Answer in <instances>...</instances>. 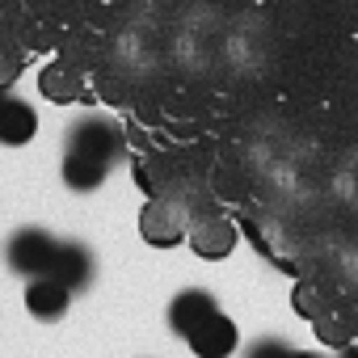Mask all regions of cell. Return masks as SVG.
Masks as SVG:
<instances>
[{"label": "cell", "instance_id": "10", "mask_svg": "<svg viewBox=\"0 0 358 358\" xmlns=\"http://www.w3.org/2000/svg\"><path fill=\"white\" fill-rule=\"evenodd\" d=\"M38 135V110L22 97H5L0 101V143L5 148H22Z\"/></svg>", "mask_w": 358, "mask_h": 358}, {"label": "cell", "instance_id": "17", "mask_svg": "<svg viewBox=\"0 0 358 358\" xmlns=\"http://www.w3.org/2000/svg\"><path fill=\"white\" fill-rule=\"evenodd\" d=\"M5 97H9V89H0V101H5Z\"/></svg>", "mask_w": 358, "mask_h": 358}, {"label": "cell", "instance_id": "9", "mask_svg": "<svg viewBox=\"0 0 358 358\" xmlns=\"http://www.w3.org/2000/svg\"><path fill=\"white\" fill-rule=\"evenodd\" d=\"M68 303H72V291H68L64 282H55L51 274L26 282V312H30L34 320H59V316L68 312Z\"/></svg>", "mask_w": 358, "mask_h": 358}, {"label": "cell", "instance_id": "4", "mask_svg": "<svg viewBox=\"0 0 358 358\" xmlns=\"http://www.w3.org/2000/svg\"><path fill=\"white\" fill-rule=\"evenodd\" d=\"M190 249L203 257V262H224L236 245H241V232H236V224L232 220H224V215H199L194 224H190Z\"/></svg>", "mask_w": 358, "mask_h": 358}, {"label": "cell", "instance_id": "15", "mask_svg": "<svg viewBox=\"0 0 358 358\" xmlns=\"http://www.w3.org/2000/svg\"><path fill=\"white\" fill-rule=\"evenodd\" d=\"M295 345L287 337H257L253 345H245V358H291Z\"/></svg>", "mask_w": 358, "mask_h": 358}, {"label": "cell", "instance_id": "1", "mask_svg": "<svg viewBox=\"0 0 358 358\" xmlns=\"http://www.w3.org/2000/svg\"><path fill=\"white\" fill-rule=\"evenodd\" d=\"M122 148H127V139H122V127H118L114 118L85 114V118H76V122H72V131H68V148H64V152H72V156H85V160H97V164L114 169V164L122 160Z\"/></svg>", "mask_w": 358, "mask_h": 358}, {"label": "cell", "instance_id": "3", "mask_svg": "<svg viewBox=\"0 0 358 358\" xmlns=\"http://www.w3.org/2000/svg\"><path fill=\"white\" fill-rule=\"evenodd\" d=\"M190 211L182 203H173V199H152L143 211H139V236L156 249H173V245H182L190 236Z\"/></svg>", "mask_w": 358, "mask_h": 358}, {"label": "cell", "instance_id": "6", "mask_svg": "<svg viewBox=\"0 0 358 358\" xmlns=\"http://www.w3.org/2000/svg\"><path fill=\"white\" fill-rule=\"evenodd\" d=\"M324 199L345 211H358V148H341L324 164Z\"/></svg>", "mask_w": 358, "mask_h": 358}, {"label": "cell", "instance_id": "13", "mask_svg": "<svg viewBox=\"0 0 358 358\" xmlns=\"http://www.w3.org/2000/svg\"><path fill=\"white\" fill-rule=\"evenodd\" d=\"M324 262L350 291H358V236H333L324 245Z\"/></svg>", "mask_w": 358, "mask_h": 358}, {"label": "cell", "instance_id": "8", "mask_svg": "<svg viewBox=\"0 0 358 358\" xmlns=\"http://www.w3.org/2000/svg\"><path fill=\"white\" fill-rule=\"evenodd\" d=\"M93 253L80 245V241H59V249H55V262H51V278L55 282H64L72 295L76 291H89V282H93Z\"/></svg>", "mask_w": 358, "mask_h": 358}, {"label": "cell", "instance_id": "14", "mask_svg": "<svg viewBox=\"0 0 358 358\" xmlns=\"http://www.w3.org/2000/svg\"><path fill=\"white\" fill-rule=\"evenodd\" d=\"M22 68H26V55L13 43H0V89H13L17 76H22Z\"/></svg>", "mask_w": 358, "mask_h": 358}, {"label": "cell", "instance_id": "7", "mask_svg": "<svg viewBox=\"0 0 358 358\" xmlns=\"http://www.w3.org/2000/svg\"><path fill=\"white\" fill-rule=\"evenodd\" d=\"M186 341H190L194 358H232V354H236V345H241V333H236L232 316L215 312V316H207V320L186 337Z\"/></svg>", "mask_w": 358, "mask_h": 358}, {"label": "cell", "instance_id": "12", "mask_svg": "<svg viewBox=\"0 0 358 358\" xmlns=\"http://www.w3.org/2000/svg\"><path fill=\"white\" fill-rule=\"evenodd\" d=\"M59 177H64V186H68V190H76V194H93V190H101V182L110 177V169L97 164V160H85V156L64 152V169H59Z\"/></svg>", "mask_w": 358, "mask_h": 358}, {"label": "cell", "instance_id": "11", "mask_svg": "<svg viewBox=\"0 0 358 358\" xmlns=\"http://www.w3.org/2000/svg\"><path fill=\"white\" fill-rule=\"evenodd\" d=\"M38 93L55 106H72V101L85 97V76L72 64H47L43 76H38Z\"/></svg>", "mask_w": 358, "mask_h": 358}, {"label": "cell", "instance_id": "2", "mask_svg": "<svg viewBox=\"0 0 358 358\" xmlns=\"http://www.w3.org/2000/svg\"><path fill=\"white\" fill-rule=\"evenodd\" d=\"M55 249H59V241L51 232H43V228H17L9 236V245H5V262H9V270L17 278H43L51 270V262H55Z\"/></svg>", "mask_w": 358, "mask_h": 358}, {"label": "cell", "instance_id": "16", "mask_svg": "<svg viewBox=\"0 0 358 358\" xmlns=\"http://www.w3.org/2000/svg\"><path fill=\"white\" fill-rule=\"evenodd\" d=\"M291 358H324V354H320V350H295Z\"/></svg>", "mask_w": 358, "mask_h": 358}, {"label": "cell", "instance_id": "5", "mask_svg": "<svg viewBox=\"0 0 358 358\" xmlns=\"http://www.w3.org/2000/svg\"><path fill=\"white\" fill-rule=\"evenodd\" d=\"M220 312V299L211 295V291H203V287H186V291H177L173 295V303H169V329L177 333V337H190L207 316H215Z\"/></svg>", "mask_w": 358, "mask_h": 358}]
</instances>
